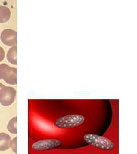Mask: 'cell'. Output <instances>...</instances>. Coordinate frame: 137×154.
<instances>
[{
    "label": "cell",
    "instance_id": "1",
    "mask_svg": "<svg viewBox=\"0 0 137 154\" xmlns=\"http://www.w3.org/2000/svg\"><path fill=\"white\" fill-rule=\"evenodd\" d=\"M85 142L94 147L105 150H111L114 148V144L109 139L95 134H85Z\"/></svg>",
    "mask_w": 137,
    "mask_h": 154
},
{
    "label": "cell",
    "instance_id": "2",
    "mask_svg": "<svg viewBox=\"0 0 137 154\" xmlns=\"http://www.w3.org/2000/svg\"><path fill=\"white\" fill-rule=\"evenodd\" d=\"M85 121L84 116L70 115L62 116L54 122L55 126L60 128H74L81 125Z\"/></svg>",
    "mask_w": 137,
    "mask_h": 154
},
{
    "label": "cell",
    "instance_id": "3",
    "mask_svg": "<svg viewBox=\"0 0 137 154\" xmlns=\"http://www.w3.org/2000/svg\"><path fill=\"white\" fill-rule=\"evenodd\" d=\"M0 79H3L9 85L17 83V69L6 64L0 65Z\"/></svg>",
    "mask_w": 137,
    "mask_h": 154
},
{
    "label": "cell",
    "instance_id": "4",
    "mask_svg": "<svg viewBox=\"0 0 137 154\" xmlns=\"http://www.w3.org/2000/svg\"><path fill=\"white\" fill-rule=\"evenodd\" d=\"M16 97V90L10 86H4L0 90V103L4 106L13 104Z\"/></svg>",
    "mask_w": 137,
    "mask_h": 154
},
{
    "label": "cell",
    "instance_id": "5",
    "mask_svg": "<svg viewBox=\"0 0 137 154\" xmlns=\"http://www.w3.org/2000/svg\"><path fill=\"white\" fill-rule=\"evenodd\" d=\"M61 142L59 140L49 139L39 140L33 144V149L36 150H46L58 147L61 145Z\"/></svg>",
    "mask_w": 137,
    "mask_h": 154
},
{
    "label": "cell",
    "instance_id": "6",
    "mask_svg": "<svg viewBox=\"0 0 137 154\" xmlns=\"http://www.w3.org/2000/svg\"><path fill=\"white\" fill-rule=\"evenodd\" d=\"M17 35L16 31L9 29H6L1 34V40L4 44L8 46L13 47L16 46Z\"/></svg>",
    "mask_w": 137,
    "mask_h": 154
},
{
    "label": "cell",
    "instance_id": "7",
    "mask_svg": "<svg viewBox=\"0 0 137 154\" xmlns=\"http://www.w3.org/2000/svg\"><path fill=\"white\" fill-rule=\"evenodd\" d=\"M11 137L5 133H0V151H5L11 148Z\"/></svg>",
    "mask_w": 137,
    "mask_h": 154
},
{
    "label": "cell",
    "instance_id": "8",
    "mask_svg": "<svg viewBox=\"0 0 137 154\" xmlns=\"http://www.w3.org/2000/svg\"><path fill=\"white\" fill-rule=\"evenodd\" d=\"M11 16V11L9 8L4 6H0V23L8 22Z\"/></svg>",
    "mask_w": 137,
    "mask_h": 154
},
{
    "label": "cell",
    "instance_id": "9",
    "mask_svg": "<svg viewBox=\"0 0 137 154\" xmlns=\"http://www.w3.org/2000/svg\"><path fill=\"white\" fill-rule=\"evenodd\" d=\"M17 47L14 46L11 47L7 53V59L12 65H16L17 64Z\"/></svg>",
    "mask_w": 137,
    "mask_h": 154
},
{
    "label": "cell",
    "instance_id": "10",
    "mask_svg": "<svg viewBox=\"0 0 137 154\" xmlns=\"http://www.w3.org/2000/svg\"><path fill=\"white\" fill-rule=\"evenodd\" d=\"M17 118L16 116L13 118L11 120H10L7 126L8 130L13 134H16L17 133Z\"/></svg>",
    "mask_w": 137,
    "mask_h": 154
},
{
    "label": "cell",
    "instance_id": "11",
    "mask_svg": "<svg viewBox=\"0 0 137 154\" xmlns=\"http://www.w3.org/2000/svg\"><path fill=\"white\" fill-rule=\"evenodd\" d=\"M17 138H14L13 140H11V147L12 149V151L16 154L17 153Z\"/></svg>",
    "mask_w": 137,
    "mask_h": 154
},
{
    "label": "cell",
    "instance_id": "12",
    "mask_svg": "<svg viewBox=\"0 0 137 154\" xmlns=\"http://www.w3.org/2000/svg\"><path fill=\"white\" fill-rule=\"evenodd\" d=\"M5 58V51L2 48L0 47V62L4 60Z\"/></svg>",
    "mask_w": 137,
    "mask_h": 154
},
{
    "label": "cell",
    "instance_id": "13",
    "mask_svg": "<svg viewBox=\"0 0 137 154\" xmlns=\"http://www.w3.org/2000/svg\"><path fill=\"white\" fill-rule=\"evenodd\" d=\"M4 86V85L3 84H2L1 83H0V90Z\"/></svg>",
    "mask_w": 137,
    "mask_h": 154
}]
</instances>
